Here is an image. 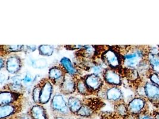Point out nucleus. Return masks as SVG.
<instances>
[{"instance_id": "obj_13", "label": "nucleus", "mask_w": 159, "mask_h": 119, "mask_svg": "<svg viewBox=\"0 0 159 119\" xmlns=\"http://www.w3.org/2000/svg\"><path fill=\"white\" fill-rule=\"evenodd\" d=\"M146 98L143 97H137L132 99L127 104L129 114L138 115L145 111L147 107Z\"/></svg>"}, {"instance_id": "obj_38", "label": "nucleus", "mask_w": 159, "mask_h": 119, "mask_svg": "<svg viewBox=\"0 0 159 119\" xmlns=\"http://www.w3.org/2000/svg\"><path fill=\"white\" fill-rule=\"evenodd\" d=\"M86 119L85 118H82V117H80V118H78V119Z\"/></svg>"}, {"instance_id": "obj_5", "label": "nucleus", "mask_w": 159, "mask_h": 119, "mask_svg": "<svg viewBox=\"0 0 159 119\" xmlns=\"http://www.w3.org/2000/svg\"><path fill=\"white\" fill-rule=\"evenodd\" d=\"M97 97L115 105L124 101L123 91L119 86H109L104 84Z\"/></svg>"}, {"instance_id": "obj_30", "label": "nucleus", "mask_w": 159, "mask_h": 119, "mask_svg": "<svg viewBox=\"0 0 159 119\" xmlns=\"http://www.w3.org/2000/svg\"><path fill=\"white\" fill-rule=\"evenodd\" d=\"M38 46L36 45H25V51L26 53H30V52H34L36 51V49H38Z\"/></svg>"}, {"instance_id": "obj_8", "label": "nucleus", "mask_w": 159, "mask_h": 119, "mask_svg": "<svg viewBox=\"0 0 159 119\" xmlns=\"http://www.w3.org/2000/svg\"><path fill=\"white\" fill-rule=\"evenodd\" d=\"M23 66L21 57L16 54H11L6 57V71L8 74L16 75L20 72Z\"/></svg>"}, {"instance_id": "obj_11", "label": "nucleus", "mask_w": 159, "mask_h": 119, "mask_svg": "<svg viewBox=\"0 0 159 119\" xmlns=\"http://www.w3.org/2000/svg\"><path fill=\"white\" fill-rule=\"evenodd\" d=\"M42 90L40 97L39 104L45 105L50 103L51 100L54 95V85L48 80V78H43L41 79Z\"/></svg>"}, {"instance_id": "obj_14", "label": "nucleus", "mask_w": 159, "mask_h": 119, "mask_svg": "<svg viewBox=\"0 0 159 119\" xmlns=\"http://www.w3.org/2000/svg\"><path fill=\"white\" fill-rule=\"evenodd\" d=\"M58 88L59 92L65 96L72 95L76 92V77L69 74H66L64 81Z\"/></svg>"}, {"instance_id": "obj_24", "label": "nucleus", "mask_w": 159, "mask_h": 119, "mask_svg": "<svg viewBox=\"0 0 159 119\" xmlns=\"http://www.w3.org/2000/svg\"><path fill=\"white\" fill-rule=\"evenodd\" d=\"M39 54L43 57H50L54 52V45H41L38 48Z\"/></svg>"}, {"instance_id": "obj_12", "label": "nucleus", "mask_w": 159, "mask_h": 119, "mask_svg": "<svg viewBox=\"0 0 159 119\" xmlns=\"http://www.w3.org/2000/svg\"><path fill=\"white\" fill-rule=\"evenodd\" d=\"M25 88L22 82V77L21 75L18 74L10 77L6 84L1 88V90H10L23 94Z\"/></svg>"}, {"instance_id": "obj_16", "label": "nucleus", "mask_w": 159, "mask_h": 119, "mask_svg": "<svg viewBox=\"0 0 159 119\" xmlns=\"http://www.w3.org/2000/svg\"><path fill=\"white\" fill-rule=\"evenodd\" d=\"M24 98L22 93L10 90H1L0 92V106L12 104L22 100Z\"/></svg>"}, {"instance_id": "obj_20", "label": "nucleus", "mask_w": 159, "mask_h": 119, "mask_svg": "<svg viewBox=\"0 0 159 119\" xmlns=\"http://www.w3.org/2000/svg\"><path fill=\"white\" fill-rule=\"evenodd\" d=\"M70 111L73 115H76L83 105V100L78 97L69 96L67 98Z\"/></svg>"}, {"instance_id": "obj_22", "label": "nucleus", "mask_w": 159, "mask_h": 119, "mask_svg": "<svg viewBox=\"0 0 159 119\" xmlns=\"http://www.w3.org/2000/svg\"><path fill=\"white\" fill-rule=\"evenodd\" d=\"M147 60L152 72L159 74V53L152 54L148 51Z\"/></svg>"}, {"instance_id": "obj_37", "label": "nucleus", "mask_w": 159, "mask_h": 119, "mask_svg": "<svg viewBox=\"0 0 159 119\" xmlns=\"http://www.w3.org/2000/svg\"><path fill=\"white\" fill-rule=\"evenodd\" d=\"M155 105H156V107L157 108V110H158V111H157V112H159V104Z\"/></svg>"}, {"instance_id": "obj_4", "label": "nucleus", "mask_w": 159, "mask_h": 119, "mask_svg": "<svg viewBox=\"0 0 159 119\" xmlns=\"http://www.w3.org/2000/svg\"><path fill=\"white\" fill-rule=\"evenodd\" d=\"M50 109L54 117H67L73 115L69 108L66 96L60 92L54 94L50 101Z\"/></svg>"}, {"instance_id": "obj_1", "label": "nucleus", "mask_w": 159, "mask_h": 119, "mask_svg": "<svg viewBox=\"0 0 159 119\" xmlns=\"http://www.w3.org/2000/svg\"><path fill=\"white\" fill-rule=\"evenodd\" d=\"M123 57V68L137 70L147 60L148 50L143 46H126L122 51L119 46Z\"/></svg>"}, {"instance_id": "obj_6", "label": "nucleus", "mask_w": 159, "mask_h": 119, "mask_svg": "<svg viewBox=\"0 0 159 119\" xmlns=\"http://www.w3.org/2000/svg\"><path fill=\"white\" fill-rule=\"evenodd\" d=\"M83 78L93 95L97 96V94L105 84L102 77L97 74L89 73L83 76Z\"/></svg>"}, {"instance_id": "obj_27", "label": "nucleus", "mask_w": 159, "mask_h": 119, "mask_svg": "<svg viewBox=\"0 0 159 119\" xmlns=\"http://www.w3.org/2000/svg\"><path fill=\"white\" fill-rule=\"evenodd\" d=\"M29 65L36 69H43L47 66L48 62L44 58L31 59L30 60Z\"/></svg>"}, {"instance_id": "obj_36", "label": "nucleus", "mask_w": 159, "mask_h": 119, "mask_svg": "<svg viewBox=\"0 0 159 119\" xmlns=\"http://www.w3.org/2000/svg\"><path fill=\"white\" fill-rule=\"evenodd\" d=\"M18 119V117H16V116H11V117H8V118H6V119Z\"/></svg>"}, {"instance_id": "obj_32", "label": "nucleus", "mask_w": 159, "mask_h": 119, "mask_svg": "<svg viewBox=\"0 0 159 119\" xmlns=\"http://www.w3.org/2000/svg\"><path fill=\"white\" fill-rule=\"evenodd\" d=\"M6 67V57H0V68L1 71L3 70L4 68Z\"/></svg>"}, {"instance_id": "obj_9", "label": "nucleus", "mask_w": 159, "mask_h": 119, "mask_svg": "<svg viewBox=\"0 0 159 119\" xmlns=\"http://www.w3.org/2000/svg\"><path fill=\"white\" fill-rule=\"evenodd\" d=\"M67 74L65 69L60 64L53 66L48 70V79L54 86L59 88L64 81L66 74Z\"/></svg>"}, {"instance_id": "obj_23", "label": "nucleus", "mask_w": 159, "mask_h": 119, "mask_svg": "<svg viewBox=\"0 0 159 119\" xmlns=\"http://www.w3.org/2000/svg\"><path fill=\"white\" fill-rule=\"evenodd\" d=\"M41 90H42V82L41 80L34 86L32 90V98L35 104H39L40 103Z\"/></svg>"}, {"instance_id": "obj_18", "label": "nucleus", "mask_w": 159, "mask_h": 119, "mask_svg": "<svg viewBox=\"0 0 159 119\" xmlns=\"http://www.w3.org/2000/svg\"><path fill=\"white\" fill-rule=\"evenodd\" d=\"M60 64L63 67L67 74H69L74 77L80 76L78 69L69 58L66 57H62L60 61Z\"/></svg>"}, {"instance_id": "obj_10", "label": "nucleus", "mask_w": 159, "mask_h": 119, "mask_svg": "<svg viewBox=\"0 0 159 119\" xmlns=\"http://www.w3.org/2000/svg\"><path fill=\"white\" fill-rule=\"evenodd\" d=\"M23 100L12 104L0 106V119H4L16 116L20 112L23 107Z\"/></svg>"}, {"instance_id": "obj_29", "label": "nucleus", "mask_w": 159, "mask_h": 119, "mask_svg": "<svg viewBox=\"0 0 159 119\" xmlns=\"http://www.w3.org/2000/svg\"><path fill=\"white\" fill-rule=\"evenodd\" d=\"M149 80L155 85H157L159 86V74L153 72L152 73H150L148 74Z\"/></svg>"}, {"instance_id": "obj_2", "label": "nucleus", "mask_w": 159, "mask_h": 119, "mask_svg": "<svg viewBox=\"0 0 159 119\" xmlns=\"http://www.w3.org/2000/svg\"><path fill=\"white\" fill-rule=\"evenodd\" d=\"M100 60L106 67L121 72L123 73V57L118 46H107L102 52Z\"/></svg>"}, {"instance_id": "obj_7", "label": "nucleus", "mask_w": 159, "mask_h": 119, "mask_svg": "<svg viewBox=\"0 0 159 119\" xmlns=\"http://www.w3.org/2000/svg\"><path fill=\"white\" fill-rule=\"evenodd\" d=\"M122 73L119 70L106 67L103 72L104 83L109 86H120L122 85Z\"/></svg>"}, {"instance_id": "obj_28", "label": "nucleus", "mask_w": 159, "mask_h": 119, "mask_svg": "<svg viewBox=\"0 0 159 119\" xmlns=\"http://www.w3.org/2000/svg\"><path fill=\"white\" fill-rule=\"evenodd\" d=\"M138 119H155L153 113L147 112L146 110L138 115Z\"/></svg>"}, {"instance_id": "obj_17", "label": "nucleus", "mask_w": 159, "mask_h": 119, "mask_svg": "<svg viewBox=\"0 0 159 119\" xmlns=\"http://www.w3.org/2000/svg\"><path fill=\"white\" fill-rule=\"evenodd\" d=\"M28 114L30 119H49L47 110L41 104L33 105L29 110Z\"/></svg>"}, {"instance_id": "obj_33", "label": "nucleus", "mask_w": 159, "mask_h": 119, "mask_svg": "<svg viewBox=\"0 0 159 119\" xmlns=\"http://www.w3.org/2000/svg\"><path fill=\"white\" fill-rule=\"evenodd\" d=\"M124 119H138V115L132 114H128L125 117H123Z\"/></svg>"}, {"instance_id": "obj_25", "label": "nucleus", "mask_w": 159, "mask_h": 119, "mask_svg": "<svg viewBox=\"0 0 159 119\" xmlns=\"http://www.w3.org/2000/svg\"><path fill=\"white\" fill-rule=\"evenodd\" d=\"M114 109L116 114L120 117H124L129 114L127 104L125 103V101L114 105Z\"/></svg>"}, {"instance_id": "obj_34", "label": "nucleus", "mask_w": 159, "mask_h": 119, "mask_svg": "<svg viewBox=\"0 0 159 119\" xmlns=\"http://www.w3.org/2000/svg\"><path fill=\"white\" fill-rule=\"evenodd\" d=\"M155 119H159V112L157 111H154L153 112Z\"/></svg>"}, {"instance_id": "obj_3", "label": "nucleus", "mask_w": 159, "mask_h": 119, "mask_svg": "<svg viewBox=\"0 0 159 119\" xmlns=\"http://www.w3.org/2000/svg\"><path fill=\"white\" fill-rule=\"evenodd\" d=\"M83 105L76 116L82 118H88L93 116L105 105L104 101L99 97L85 98L83 99Z\"/></svg>"}, {"instance_id": "obj_26", "label": "nucleus", "mask_w": 159, "mask_h": 119, "mask_svg": "<svg viewBox=\"0 0 159 119\" xmlns=\"http://www.w3.org/2000/svg\"><path fill=\"white\" fill-rule=\"evenodd\" d=\"M37 76L32 73L30 72H27L25 76L22 77V82L25 87H28L36 82L37 80Z\"/></svg>"}, {"instance_id": "obj_35", "label": "nucleus", "mask_w": 159, "mask_h": 119, "mask_svg": "<svg viewBox=\"0 0 159 119\" xmlns=\"http://www.w3.org/2000/svg\"><path fill=\"white\" fill-rule=\"evenodd\" d=\"M54 119H66L65 117H63V116H57V117H54Z\"/></svg>"}, {"instance_id": "obj_31", "label": "nucleus", "mask_w": 159, "mask_h": 119, "mask_svg": "<svg viewBox=\"0 0 159 119\" xmlns=\"http://www.w3.org/2000/svg\"><path fill=\"white\" fill-rule=\"evenodd\" d=\"M85 45H67L65 46L66 50H79L80 49H82L84 48Z\"/></svg>"}, {"instance_id": "obj_19", "label": "nucleus", "mask_w": 159, "mask_h": 119, "mask_svg": "<svg viewBox=\"0 0 159 119\" xmlns=\"http://www.w3.org/2000/svg\"><path fill=\"white\" fill-rule=\"evenodd\" d=\"M25 45H1V57H6L10 54L15 52H24Z\"/></svg>"}, {"instance_id": "obj_21", "label": "nucleus", "mask_w": 159, "mask_h": 119, "mask_svg": "<svg viewBox=\"0 0 159 119\" xmlns=\"http://www.w3.org/2000/svg\"><path fill=\"white\" fill-rule=\"evenodd\" d=\"M76 92L84 97L93 95L92 92L88 89V86L83 78V76H78L76 77Z\"/></svg>"}, {"instance_id": "obj_15", "label": "nucleus", "mask_w": 159, "mask_h": 119, "mask_svg": "<svg viewBox=\"0 0 159 119\" xmlns=\"http://www.w3.org/2000/svg\"><path fill=\"white\" fill-rule=\"evenodd\" d=\"M145 97L154 105L159 103V86L152 83L150 80L144 84Z\"/></svg>"}]
</instances>
